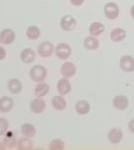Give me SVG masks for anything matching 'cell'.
Masks as SVG:
<instances>
[{
  "label": "cell",
  "mask_w": 134,
  "mask_h": 150,
  "mask_svg": "<svg viewBox=\"0 0 134 150\" xmlns=\"http://www.w3.org/2000/svg\"><path fill=\"white\" fill-rule=\"evenodd\" d=\"M26 36L29 40H35L37 39H39L41 36V30L39 29V27H37L35 25H31L29 26L26 30Z\"/></svg>",
  "instance_id": "obj_24"
},
{
  "label": "cell",
  "mask_w": 134,
  "mask_h": 150,
  "mask_svg": "<svg viewBox=\"0 0 134 150\" xmlns=\"http://www.w3.org/2000/svg\"><path fill=\"white\" fill-rule=\"evenodd\" d=\"M65 148V142L60 139H54L49 142L50 150H63Z\"/></svg>",
  "instance_id": "obj_26"
},
{
  "label": "cell",
  "mask_w": 134,
  "mask_h": 150,
  "mask_svg": "<svg viewBox=\"0 0 134 150\" xmlns=\"http://www.w3.org/2000/svg\"><path fill=\"white\" fill-rule=\"evenodd\" d=\"M16 40V34L12 29H4L0 33V42L5 45H9Z\"/></svg>",
  "instance_id": "obj_9"
},
{
  "label": "cell",
  "mask_w": 134,
  "mask_h": 150,
  "mask_svg": "<svg viewBox=\"0 0 134 150\" xmlns=\"http://www.w3.org/2000/svg\"><path fill=\"white\" fill-rule=\"evenodd\" d=\"M76 73V67L71 62H66L61 67V74L65 78H71Z\"/></svg>",
  "instance_id": "obj_11"
},
{
  "label": "cell",
  "mask_w": 134,
  "mask_h": 150,
  "mask_svg": "<svg viewBox=\"0 0 134 150\" xmlns=\"http://www.w3.org/2000/svg\"><path fill=\"white\" fill-rule=\"evenodd\" d=\"M84 0H71V3L75 7H78V6H81L83 4Z\"/></svg>",
  "instance_id": "obj_29"
},
{
  "label": "cell",
  "mask_w": 134,
  "mask_h": 150,
  "mask_svg": "<svg viewBox=\"0 0 134 150\" xmlns=\"http://www.w3.org/2000/svg\"><path fill=\"white\" fill-rule=\"evenodd\" d=\"M55 51L54 45L50 42H43L38 47V53L43 58H48Z\"/></svg>",
  "instance_id": "obj_5"
},
{
  "label": "cell",
  "mask_w": 134,
  "mask_h": 150,
  "mask_svg": "<svg viewBox=\"0 0 134 150\" xmlns=\"http://www.w3.org/2000/svg\"><path fill=\"white\" fill-rule=\"evenodd\" d=\"M9 128V121L4 117H0V136L4 135L8 131Z\"/></svg>",
  "instance_id": "obj_27"
},
{
  "label": "cell",
  "mask_w": 134,
  "mask_h": 150,
  "mask_svg": "<svg viewBox=\"0 0 134 150\" xmlns=\"http://www.w3.org/2000/svg\"><path fill=\"white\" fill-rule=\"evenodd\" d=\"M123 137V131L119 128H112L111 130L108 132L107 138L108 141L111 144H118L122 142Z\"/></svg>",
  "instance_id": "obj_8"
},
{
  "label": "cell",
  "mask_w": 134,
  "mask_h": 150,
  "mask_svg": "<svg viewBox=\"0 0 134 150\" xmlns=\"http://www.w3.org/2000/svg\"><path fill=\"white\" fill-rule=\"evenodd\" d=\"M46 107V103L43 99H42V97H37L35 98L30 104V109L34 114L40 115L44 111V109Z\"/></svg>",
  "instance_id": "obj_10"
},
{
  "label": "cell",
  "mask_w": 134,
  "mask_h": 150,
  "mask_svg": "<svg viewBox=\"0 0 134 150\" xmlns=\"http://www.w3.org/2000/svg\"><path fill=\"white\" fill-rule=\"evenodd\" d=\"M130 16L134 18V5L131 6V8H130Z\"/></svg>",
  "instance_id": "obj_31"
},
{
  "label": "cell",
  "mask_w": 134,
  "mask_h": 150,
  "mask_svg": "<svg viewBox=\"0 0 134 150\" xmlns=\"http://www.w3.org/2000/svg\"><path fill=\"white\" fill-rule=\"evenodd\" d=\"M5 57H6V49L4 47L0 46V61L4 60Z\"/></svg>",
  "instance_id": "obj_28"
},
{
  "label": "cell",
  "mask_w": 134,
  "mask_h": 150,
  "mask_svg": "<svg viewBox=\"0 0 134 150\" xmlns=\"http://www.w3.org/2000/svg\"><path fill=\"white\" fill-rule=\"evenodd\" d=\"M52 107L57 111H63L67 107V101L63 97V95H56L52 98Z\"/></svg>",
  "instance_id": "obj_17"
},
{
  "label": "cell",
  "mask_w": 134,
  "mask_h": 150,
  "mask_svg": "<svg viewBox=\"0 0 134 150\" xmlns=\"http://www.w3.org/2000/svg\"><path fill=\"white\" fill-rule=\"evenodd\" d=\"M8 90L13 94H18L22 90V84L19 79H11L8 82Z\"/></svg>",
  "instance_id": "obj_22"
},
{
  "label": "cell",
  "mask_w": 134,
  "mask_h": 150,
  "mask_svg": "<svg viewBox=\"0 0 134 150\" xmlns=\"http://www.w3.org/2000/svg\"><path fill=\"white\" fill-rule=\"evenodd\" d=\"M104 29H105V27L103 23L96 21V22H93L92 24L89 26V33H90L91 36L98 37L104 32Z\"/></svg>",
  "instance_id": "obj_16"
},
{
  "label": "cell",
  "mask_w": 134,
  "mask_h": 150,
  "mask_svg": "<svg viewBox=\"0 0 134 150\" xmlns=\"http://www.w3.org/2000/svg\"><path fill=\"white\" fill-rule=\"evenodd\" d=\"M60 26L66 32L73 31L75 28V26H76V20H75V18L73 16L70 15L64 16L60 20Z\"/></svg>",
  "instance_id": "obj_4"
},
{
  "label": "cell",
  "mask_w": 134,
  "mask_h": 150,
  "mask_svg": "<svg viewBox=\"0 0 134 150\" xmlns=\"http://www.w3.org/2000/svg\"><path fill=\"white\" fill-rule=\"evenodd\" d=\"M112 104H113V106H114V108H116L117 110L123 111L128 108L129 101H128V98L126 97L125 95L119 94V95H116V96L113 98Z\"/></svg>",
  "instance_id": "obj_7"
},
{
  "label": "cell",
  "mask_w": 134,
  "mask_h": 150,
  "mask_svg": "<svg viewBox=\"0 0 134 150\" xmlns=\"http://www.w3.org/2000/svg\"><path fill=\"white\" fill-rule=\"evenodd\" d=\"M120 67L125 72L134 71V58L130 55H125L120 60Z\"/></svg>",
  "instance_id": "obj_6"
},
{
  "label": "cell",
  "mask_w": 134,
  "mask_h": 150,
  "mask_svg": "<svg viewBox=\"0 0 134 150\" xmlns=\"http://www.w3.org/2000/svg\"><path fill=\"white\" fill-rule=\"evenodd\" d=\"M35 95L37 97H43L49 93V85L44 83V82H40L35 88Z\"/></svg>",
  "instance_id": "obj_20"
},
{
  "label": "cell",
  "mask_w": 134,
  "mask_h": 150,
  "mask_svg": "<svg viewBox=\"0 0 134 150\" xmlns=\"http://www.w3.org/2000/svg\"><path fill=\"white\" fill-rule=\"evenodd\" d=\"M20 131H21L22 135L24 137L27 138H31L32 139L34 136L36 135V128L35 126L31 123H24L21 125V128H20Z\"/></svg>",
  "instance_id": "obj_23"
},
{
  "label": "cell",
  "mask_w": 134,
  "mask_h": 150,
  "mask_svg": "<svg viewBox=\"0 0 134 150\" xmlns=\"http://www.w3.org/2000/svg\"><path fill=\"white\" fill-rule=\"evenodd\" d=\"M57 91L59 94L61 95H66L70 93L71 91V82L68 81V78H62L57 83Z\"/></svg>",
  "instance_id": "obj_12"
},
{
  "label": "cell",
  "mask_w": 134,
  "mask_h": 150,
  "mask_svg": "<svg viewBox=\"0 0 134 150\" xmlns=\"http://www.w3.org/2000/svg\"><path fill=\"white\" fill-rule=\"evenodd\" d=\"M128 130L134 134V118H132L131 120L128 122Z\"/></svg>",
  "instance_id": "obj_30"
},
{
  "label": "cell",
  "mask_w": 134,
  "mask_h": 150,
  "mask_svg": "<svg viewBox=\"0 0 134 150\" xmlns=\"http://www.w3.org/2000/svg\"><path fill=\"white\" fill-rule=\"evenodd\" d=\"M75 111L78 115H85L90 112V104L86 100H79L75 104Z\"/></svg>",
  "instance_id": "obj_19"
},
{
  "label": "cell",
  "mask_w": 134,
  "mask_h": 150,
  "mask_svg": "<svg viewBox=\"0 0 134 150\" xmlns=\"http://www.w3.org/2000/svg\"><path fill=\"white\" fill-rule=\"evenodd\" d=\"M84 47L89 50H96L99 47L98 40L94 36H88L84 40Z\"/></svg>",
  "instance_id": "obj_18"
},
{
  "label": "cell",
  "mask_w": 134,
  "mask_h": 150,
  "mask_svg": "<svg viewBox=\"0 0 134 150\" xmlns=\"http://www.w3.org/2000/svg\"><path fill=\"white\" fill-rule=\"evenodd\" d=\"M3 144L6 146V148H14L16 146L18 139H16V138L12 133H10L9 135L7 134V136L4 138V139H3Z\"/></svg>",
  "instance_id": "obj_25"
},
{
  "label": "cell",
  "mask_w": 134,
  "mask_h": 150,
  "mask_svg": "<svg viewBox=\"0 0 134 150\" xmlns=\"http://www.w3.org/2000/svg\"><path fill=\"white\" fill-rule=\"evenodd\" d=\"M47 77V70L42 64H37L34 66L30 69V78L36 83H40L46 80Z\"/></svg>",
  "instance_id": "obj_1"
},
{
  "label": "cell",
  "mask_w": 134,
  "mask_h": 150,
  "mask_svg": "<svg viewBox=\"0 0 134 150\" xmlns=\"http://www.w3.org/2000/svg\"><path fill=\"white\" fill-rule=\"evenodd\" d=\"M16 148L19 150H32L34 148V144L31 138H22L18 141Z\"/></svg>",
  "instance_id": "obj_21"
},
{
  "label": "cell",
  "mask_w": 134,
  "mask_h": 150,
  "mask_svg": "<svg viewBox=\"0 0 134 150\" xmlns=\"http://www.w3.org/2000/svg\"><path fill=\"white\" fill-rule=\"evenodd\" d=\"M55 54L61 60H67L71 54V47L68 43H58L55 47Z\"/></svg>",
  "instance_id": "obj_2"
},
{
  "label": "cell",
  "mask_w": 134,
  "mask_h": 150,
  "mask_svg": "<svg viewBox=\"0 0 134 150\" xmlns=\"http://www.w3.org/2000/svg\"><path fill=\"white\" fill-rule=\"evenodd\" d=\"M36 59V53L32 48L27 47L24 48L20 53V60L24 64H31Z\"/></svg>",
  "instance_id": "obj_13"
},
{
  "label": "cell",
  "mask_w": 134,
  "mask_h": 150,
  "mask_svg": "<svg viewBox=\"0 0 134 150\" xmlns=\"http://www.w3.org/2000/svg\"><path fill=\"white\" fill-rule=\"evenodd\" d=\"M14 100L11 97L4 96L0 98V112H9L14 108Z\"/></svg>",
  "instance_id": "obj_15"
},
{
  "label": "cell",
  "mask_w": 134,
  "mask_h": 150,
  "mask_svg": "<svg viewBox=\"0 0 134 150\" xmlns=\"http://www.w3.org/2000/svg\"><path fill=\"white\" fill-rule=\"evenodd\" d=\"M104 15L108 19H116L119 16L120 9L119 6L116 4L115 2H108L107 4L104 6Z\"/></svg>",
  "instance_id": "obj_3"
},
{
  "label": "cell",
  "mask_w": 134,
  "mask_h": 150,
  "mask_svg": "<svg viewBox=\"0 0 134 150\" xmlns=\"http://www.w3.org/2000/svg\"><path fill=\"white\" fill-rule=\"evenodd\" d=\"M126 38V32L123 28H115L110 33V39L115 42H120Z\"/></svg>",
  "instance_id": "obj_14"
},
{
  "label": "cell",
  "mask_w": 134,
  "mask_h": 150,
  "mask_svg": "<svg viewBox=\"0 0 134 150\" xmlns=\"http://www.w3.org/2000/svg\"><path fill=\"white\" fill-rule=\"evenodd\" d=\"M5 148H6V146L4 145V144L0 142V150H4Z\"/></svg>",
  "instance_id": "obj_32"
}]
</instances>
